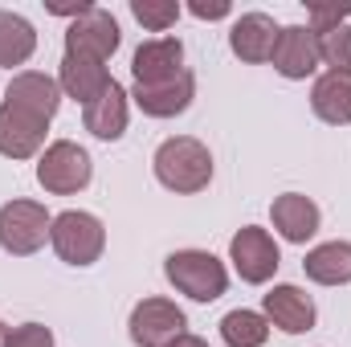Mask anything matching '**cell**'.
Returning a JSON list of instances; mask_svg holds the SVG:
<instances>
[{"mask_svg": "<svg viewBox=\"0 0 351 347\" xmlns=\"http://www.w3.org/2000/svg\"><path fill=\"white\" fill-rule=\"evenodd\" d=\"M221 339L229 347H262L269 339V319L258 311H229L221 319Z\"/></svg>", "mask_w": 351, "mask_h": 347, "instance_id": "cell-22", "label": "cell"}, {"mask_svg": "<svg viewBox=\"0 0 351 347\" xmlns=\"http://www.w3.org/2000/svg\"><path fill=\"white\" fill-rule=\"evenodd\" d=\"M319 62H327L331 74H351V25L319 33Z\"/></svg>", "mask_w": 351, "mask_h": 347, "instance_id": "cell-23", "label": "cell"}, {"mask_svg": "<svg viewBox=\"0 0 351 347\" xmlns=\"http://www.w3.org/2000/svg\"><path fill=\"white\" fill-rule=\"evenodd\" d=\"M90 176H94L90 156L78 147V143H70V139L49 143L45 156L37 160V184H41L45 192H53V196L82 192V188L90 184Z\"/></svg>", "mask_w": 351, "mask_h": 347, "instance_id": "cell-5", "label": "cell"}, {"mask_svg": "<svg viewBox=\"0 0 351 347\" xmlns=\"http://www.w3.org/2000/svg\"><path fill=\"white\" fill-rule=\"evenodd\" d=\"M53 229V217L37 200H8L0 208V250L12 258H29L45 246Z\"/></svg>", "mask_w": 351, "mask_h": 347, "instance_id": "cell-4", "label": "cell"}, {"mask_svg": "<svg viewBox=\"0 0 351 347\" xmlns=\"http://www.w3.org/2000/svg\"><path fill=\"white\" fill-rule=\"evenodd\" d=\"M131 98H135V106H139L143 115H152V119H176V115H184V110L192 106V98H196V78H192L188 70H180L176 78L160 82V86H135Z\"/></svg>", "mask_w": 351, "mask_h": 347, "instance_id": "cell-13", "label": "cell"}, {"mask_svg": "<svg viewBox=\"0 0 351 347\" xmlns=\"http://www.w3.org/2000/svg\"><path fill=\"white\" fill-rule=\"evenodd\" d=\"M82 123H86V131L94 139H106V143L123 139V131H127V90L119 86V82H110L82 110Z\"/></svg>", "mask_w": 351, "mask_h": 347, "instance_id": "cell-17", "label": "cell"}, {"mask_svg": "<svg viewBox=\"0 0 351 347\" xmlns=\"http://www.w3.org/2000/svg\"><path fill=\"white\" fill-rule=\"evenodd\" d=\"M184 70V41L180 37H156V41H143L131 58V74H135V86H160Z\"/></svg>", "mask_w": 351, "mask_h": 347, "instance_id": "cell-10", "label": "cell"}, {"mask_svg": "<svg viewBox=\"0 0 351 347\" xmlns=\"http://www.w3.org/2000/svg\"><path fill=\"white\" fill-rule=\"evenodd\" d=\"M348 12H351V4H343V8H311V29H315V33H327V29H339Z\"/></svg>", "mask_w": 351, "mask_h": 347, "instance_id": "cell-26", "label": "cell"}, {"mask_svg": "<svg viewBox=\"0 0 351 347\" xmlns=\"http://www.w3.org/2000/svg\"><path fill=\"white\" fill-rule=\"evenodd\" d=\"M4 102L16 106V110H29V115H37V119L49 123V119L58 115V106H62V86H58V78H49V74L25 70V74H16V78L8 82Z\"/></svg>", "mask_w": 351, "mask_h": 347, "instance_id": "cell-12", "label": "cell"}, {"mask_svg": "<svg viewBox=\"0 0 351 347\" xmlns=\"http://www.w3.org/2000/svg\"><path fill=\"white\" fill-rule=\"evenodd\" d=\"M131 12L152 33H168L176 21H180V4L176 0H131Z\"/></svg>", "mask_w": 351, "mask_h": 347, "instance_id": "cell-24", "label": "cell"}, {"mask_svg": "<svg viewBox=\"0 0 351 347\" xmlns=\"http://www.w3.org/2000/svg\"><path fill=\"white\" fill-rule=\"evenodd\" d=\"M4 335H8V331H4V323H0V344H4Z\"/></svg>", "mask_w": 351, "mask_h": 347, "instance_id": "cell-29", "label": "cell"}, {"mask_svg": "<svg viewBox=\"0 0 351 347\" xmlns=\"http://www.w3.org/2000/svg\"><path fill=\"white\" fill-rule=\"evenodd\" d=\"M168 347H208V339H200V335H188V331H184V335H180V339H172Z\"/></svg>", "mask_w": 351, "mask_h": 347, "instance_id": "cell-28", "label": "cell"}, {"mask_svg": "<svg viewBox=\"0 0 351 347\" xmlns=\"http://www.w3.org/2000/svg\"><path fill=\"white\" fill-rule=\"evenodd\" d=\"M274 45H278V25H274V16H265V12H245V16H237L233 29H229V49H233L241 62H250V66L269 62V58H274Z\"/></svg>", "mask_w": 351, "mask_h": 347, "instance_id": "cell-14", "label": "cell"}, {"mask_svg": "<svg viewBox=\"0 0 351 347\" xmlns=\"http://www.w3.org/2000/svg\"><path fill=\"white\" fill-rule=\"evenodd\" d=\"M269 62L290 82L311 78L319 70V33L311 25H286V29H278V45H274Z\"/></svg>", "mask_w": 351, "mask_h": 347, "instance_id": "cell-9", "label": "cell"}, {"mask_svg": "<svg viewBox=\"0 0 351 347\" xmlns=\"http://www.w3.org/2000/svg\"><path fill=\"white\" fill-rule=\"evenodd\" d=\"M269 217H274V229L286 241H294V246H302V241H311L319 233V204L311 196H302V192L278 196L274 208H269Z\"/></svg>", "mask_w": 351, "mask_h": 347, "instance_id": "cell-16", "label": "cell"}, {"mask_svg": "<svg viewBox=\"0 0 351 347\" xmlns=\"http://www.w3.org/2000/svg\"><path fill=\"white\" fill-rule=\"evenodd\" d=\"M302 270L319 286H343L351 282V241H327L302 258Z\"/></svg>", "mask_w": 351, "mask_h": 347, "instance_id": "cell-20", "label": "cell"}, {"mask_svg": "<svg viewBox=\"0 0 351 347\" xmlns=\"http://www.w3.org/2000/svg\"><path fill=\"white\" fill-rule=\"evenodd\" d=\"M4 347H53V331L41 323H21L4 335Z\"/></svg>", "mask_w": 351, "mask_h": 347, "instance_id": "cell-25", "label": "cell"}, {"mask_svg": "<svg viewBox=\"0 0 351 347\" xmlns=\"http://www.w3.org/2000/svg\"><path fill=\"white\" fill-rule=\"evenodd\" d=\"M311 110L331 123V127H348L351 123V74H323L311 90Z\"/></svg>", "mask_w": 351, "mask_h": 347, "instance_id": "cell-19", "label": "cell"}, {"mask_svg": "<svg viewBox=\"0 0 351 347\" xmlns=\"http://www.w3.org/2000/svg\"><path fill=\"white\" fill-rule=\"evenodd\" d=\"M188 12L200 21H221V16H229V0H192Z\"/></svg>", "mask_w": 351, "mask_h": 347, "instance_id": "cell-27", "label": "cell"}, {"mask_svg": "<svg viewBox=\"0 0 351 347\" xmlns=\"http://www.w3.org/2000/svg\"><path fill=\"white\" fill-rule=\"evenodd\" d=\"M262 302H265V319L274 327H282L286 335H302V331L315 327V302L298 286H274Z\"/></svg>", "mask_w": 351, "mask_h": 347, "instance_id": "cell-15", "label": "cell"}, {"mask_svg": "<svg viewBox=\"0 0 351 347\" xmlns=\"http://www.w3.org/2000/svg\"><path fill=\"white\" fill-rule=\"evenodd\" d=\"M229 261H233V270L241 274V282L262 286V282H269V278L278 274L282 254H278V246H274V237H269L265 229L245 225V229L229 241Z\"/></svg>", "mask_w": 351, "mask_h": 347, "instance_id": "cell-6", "label": "cell"}, {"mask_svg": "<svg viewBox=\"0 0 351 347\" xmlns=\"http://www.w3.org/2000/svg\"><path fill=\"white\" fill-rule=\"evenodd\" d=\"M49 241L58 250V258L66 265H94L102 258V246H106V229L94 213L82 208H70L62 217H53V229H49Z\"/></svg>", "mask_w": 351, "mask_h": 347, "instance_id": "cell-3", "label": "cell"}, {"mask_svg": "<svg viewBox=\"0 0 351 347\" xmlns=\"http://www.w3.org/2000/svg\"><path fill=\"white\" fill-rule=\"evenodd\" d=\"M164 274L180 294L196 298V302H213L229 290V274H225V261L213 258L208 250H176L164 261Z\"/></svg>", "mask_w": 351, "mask_h": 347, "instance_id": "cell-2", "label": "cell"}, {"mask_svg": "<svg viewBox=\"0 0 351 347\" xmlns=\"http://www.w3.org/2000/svg\"><path fill=\"white\" fill-rule=\"evenodd\" d=\"M37 49V33L33 25L21 16V12H8L0 8V66L12 70V66H25Z\"/></svg>", "mask_w": 351, "mask_h": 347, "instance_id": "cell-21", "label": "cell"}, {"mask_svg": "<svg viewBox=\"0 0 351 347\" xmlns=\"http://www.w3.org/2000/svg\"><path fill=\"white\" fill-rule=\"evenodd\" d=\"M119 41H123L119 21H114L106 8H86V12L66 29V53L94 58V62H106V58L119 49Z\"/></svg>", "mask_w": 351, "mask_h": 347, "instance_id": "cell-8", "label": "cell"}, {"mask_svg": "<svg viewBox=\"0 0 351 347\" xmlns=\"http://www.w3.org/2000/svg\"><path fill=\"white\" fill-rule=\"evenodd\" d=\"M110 82H114V78L106 74V66H102V62H94V58H78V53H66V58H62L58 86L66 90L70 98H78L82 106H90V102L110 86Z\"/></svg>", "mask_w": 351, "mask_h": 347, "instance_id": "cell-18", "label": "cell"}, {"mask_svg": "<svg viewBox=\"0 0 351 347\" xmlns=\"http://www.w3.org/2000/svg\"><path fill=\"white\" fill-rule=\"evenodd\" d=\"M131 339L135 347H168L172 339L184 335V327H188V319H184V311L168 302V298H143L135 311H131Z\"/></svg>", "mask_w": 351, "mask_h": 347, "instance_id": "cell-7", "label": "cell"}, {"mask_svg": "<svg viewBox=\"0 0 351 347\" xmlns=\"http://www.w3.org/2000/svg\"><path fill=\"white\" fill-rule=\"evenodd\" d=\"M152 164H156V180H160L164 188H172V192H184V196L208 188V180H213V156H208V147H204L200 139H192V135L164 139Z\"/></svg>", "mask_w": 351, "mask_h": 347, "instance_id": "cell-1", "label": "cell"}, {"mask_svg": "<svg viewBox=\"0 0 351 347\" xmlns=\"http://www.w3.org/2000/svg\"><path fill=\"white\" fill-rule=\"evenodd\" d=\"M45 131H49V123L45 119H37V115H29V110H16V106H0V156H8V160H29V156H37L41 152V143H45Z\"/></svg>", "mask_w": 351, "mask_h": 347, "instance_id": "cell-11", "label": "cell"}]
</instances>
